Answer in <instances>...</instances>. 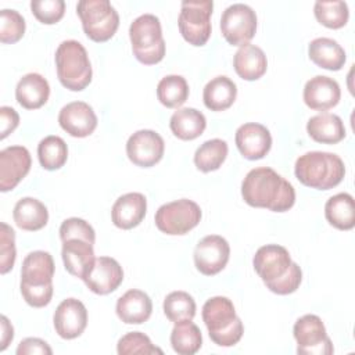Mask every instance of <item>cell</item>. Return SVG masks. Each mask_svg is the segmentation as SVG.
<instances>
[{"label":"cell","instance_id":"26","mask_svg":"<svg viewBox=\"0 0 355 355\" xmlns=\"http://www.w3.org/2000/svg\"><path fill=\"white\" fill-rule=\"evenodd\" d=\"M306 132L312 140L323 144H336L345 137L343 119L338 115L329 112H322L309 118Z\"/></svg>","mask_w":355,"mask_h":355},{"label":"cell","instance_id":"2","mask_svg":"<svg viewBox=\"0 0 355 355\" xmlns=\"http://www.w3.org/2000/svg\"><path fill=\"white\" fill-rule=\"evenodd\" d=\"M294 173L304 186L329 190L341 183L345 175V166L337 154L309 151L297 158Z\"/></svg>","mask_w":355,"mask_h":355},{"label":"cell","instance_id":"34","mask_svg":"<svg viewBox=\"0 0 355 355\" xmlns=\"http://www.w3.org/2000/svg\"><path fill=\"white\" fill-rule=\"evenodd\" d=\"M157 97L166 108H179L189 97V85L180 75H166L157 86Z\"/></svg>","mask_w":355,"mask_h":355},{"label":"cell","instance_id":"41","mask_svg":"<svg viewBox=\"0 0 355 355\" xmlns=\"http://www.w3.org/2000/svg\"><path fill=\"white\" fill-rule=\"evenodd\" d=\"M17 257L15 251V232L11 226L0 223V272L6 275L14 266Z\"/></svg>","mask_w":355,"mask_h":355},{"label":"cell","instance_id":"24","mask_svg":"<svg viewBox=\"0 0 355 355\" xmlns=\"http://www.w3.org/2000/svg\"><path fill=\"white\" fill-rule=\"evenodd\" d=\"M50 96L49 82L36 72L24 75L15 87V98L26 110H37L44 105Z\"/></svg>","mask_w":355,"mask_h":355},{"label":"cell","instance_id":"14","mask_svg":"<svg viewBox=\"0 0 355 355\" xmlns=\"http://www.w3.org/2000/svg\"><path fill=\"white\" fill-rule=\"evenodd\" d=\"M32 159L26 147L11 146L0 151V190L3 193L17 187V184L31 171Z\"/></svg>","mask_w":355,"mask_h":355},{"label":"cell","instance_id":"25","mask_svg":"<svg viewBox=\"0 0 355 355\" xmlns=\"http://www.w3.org/2000/svg\"><path fill=\"white\" fill-rule=\"evenodd\" d=\"M233 67L241 79L257 80L266 72L268 60L261 47L247 43L236 51Z\"/></svg>","mask_w":355,"mask_h":355},{"label":"cell","instance_id":"12","mask_svg":"<svg viewBox=\"0 0 355 355\" xmlns=\"http://www.w3.org/2000/svg\"><path fill=\"white\" fill-rule=\"evenodd\" d=\"M293 261L288 251L277 244H266L257 250L252 265L265 286L280 280L290 269Z\"/></svg>","mask_w":355,"mask_h":355},{"label":"cell","instance_id":"21","mask_svg":"<svg viewBox=\"0 0 355 355\" xmlns=\"http://www.w3.org/2000/svg\"><path fill=\"white\" fill-rule=\"evenodd\" d=\"M147 211V200L141 193H126L112 205V223L123 230H129L141 223Z\"/></svg>","mask_w":355,"mask_h":355},{"label":"cell","instance_id":"4","mask_svg":"<svg viewBox=\"0 0 355 355\" xmlns=\"http://www.w3.org/2000/svg\"><path fill=\"white\" fill-rule=\"evenodd\" d=\"M57 76L61 85L80 92L92 82V64L86 49L76 40H64L55 50Z\"/></svg>","mask_w":355,"mask_h":355},{"label":"cell","instance_id":"18","mask_svg":"<svg viewBox=\"0 0 355 355\" xmlns=\"http://www.w3.org/2000/svg\"><path fill=\"white\" fill-rule=\"evenodd\" d=\"M234 140L240 154L251 161L263 158L272 147V136L269 129L255 122L241 125L236 130Z\"/></svg>","mask_w":355,"mask_h":355},{"label":"cell","instance_id":"23","mask_svg":"<svg viewBox=\"0 0 355 355\" xmlns=\"http://www.w3.org/2000/svg\"><path fill=\"white\" fill-rule=\"evenodd\" d=\"M116 315L126 324H141L153 312L151 298L141 290L132 288L116 301Z\"/></svg>","mask_w":355,"mask_h":355},{"label":"cell","instance_id":"37","mask_svg":"<svg viewBox=\"0 0 355 355\" xmlns=\"http://www.w3.org/2000/svg\"><path fill=\"white\" fill-rule=\"evenodd\" d=\"M315 18L326 28L340 29L343 28L349 18L348 6L345 1H316L313 6Z\"/></svg>","mask_w":355,"mask_h":355},{"label":"cell","instance_id":"16","mask_svg":"<svg viewBox=\"0 0 355 355\" xmlns=\"http://www.w3.org/2000/svg\"><path fill=\"white\" fill-rule=\"evenodd\" d=\"M123 280L122 266L111 257H98L83 279L86 287L98 295L115 291Z\"/></svg>","mask_w":355,"mask_h":355},{"label":"cell","instance_id":"27","mask_svg":"<svg viewBox=\"0 0 355 355\" xmlns=\"http://www.w3.org/2000/svg\"><path fill=\"white\" fill-rule=\"evenodd\" d=\"M12 218L15 225L26 232H36L43 229L49 220V211L46 205L33 197H24L17 201Z\"/></svg>","mask_w":355,"mask_h":355},{"label":"cell","instance_id":"33","mask_svg":"<svg viewBox=\"0 0 355 355\" xmlns=\"http://www.w3.org/2000/svg\"><path fill=\"white\" fill-rule=\"evenodd\" d=\"M227 143L222 139L204 141L194 153V164L201 172H212L222 166L227 157Z\"/></svg>","mask_w":355,"mask_h":355},{"label":"cell","instance_id":"43","mask_svg":"<svg viewBox=\"0 0 355 355\" xmlns=\"http://www.w3.org/2000/svg\"><path fill=\"white\" fill-rule=\"evenodd\" d=\"M301 280H302V272H301V268L293 262L288 272L277 282H275L273 284L268 286V288L275 293V294H279V295H287V294H291L294 293L300 284H301Z\"/></svg>","mask_w":355,"mask_h":355},{"label":"cell","instance_id":"22","mask_svg":"<svg viewBox=\"0 0 355 355\" xmlns=\"http://www.w3.org/2000/svg\"><path fill=\"white\" fill-rule=\"evenodd\" d=\"M61 257L68 273L82 280L90 272L96 261L93 244L80 239L62 241Z\"/></svg>","mask_w":355,"mask_h":355},{"label":"cell","instance_id":"10","mask_svg":"<svg viewBox=\"0 0 355 355\" xmlns=\"http://www.w3.org/2000/svg\"><path fill=\"white\" fill-rule=\"evenodd\" d=\"M220 31L227 43L233 46L247 44L257 32V14L243 3L229 6L220 17Z\"/></svg>","mask_w":355,"mask_h":355},{"label":"cell","instance_id":"9","mask_svg":"<svg viewBox=\"0 0 355 355\" xmlns=\"http://www.w3.org/2000/svg\"><path fill=\"white\" fill-rule=\"evenodd\" d=\"M293 334L301 355H330L334 352L326 327L318 315H304L294 323Z\"/></svg>","mask_w":355,"mask_h":355},{"label":"cell","instance_id":"6","mask_svg":"<svg viewBox=\"0 0 355 355\" xmlns=\"http://www.w3.org/2000/svg\"><path fill=\"white\" fill-rule=\"evenodd\" d=\"M76 12L86 36L97 43L110 40L119 26V15L108 0H80Z\"/></svg>","mask_w":355,"mask_h":355},{"label":"cell","instance_id":"1","mask_svg":"<svg viewBox=\"0 0 355 355\" xmlns=\"http://www.w3.org/2000/svg\"><path fill=\"white\" fill-rule=\"evenodd\" d=\"M241 196L248 205L273 212L288 211L295 202L293 184L268 166L254 168L245 175Z\"/></svg>","mask_w":355,"mask_h":355},{"label":"cell","instance_id":"3","mask_svg":"<svg viewBox=\"0 0 355 355\" xmlns=\"http://www.w3.org/2000/svg\"><path fill=\"white\" fill-rule=\"evenodd\" d=\"M202 320L211 340L219 347H233L243 337V322L227 297L209 298L202 306Z\"/></svg>","mask_w":355,"mask_h":355},{"label":"cell","instance_id":"13","mask_svg":"<svg viewBox=\"0 0 355 355\" xmlns=\"http://www.w3.org/2000/svg\"><path fill=\"white\" fill-rule=\"evenodd\" d=\"M164 139L154 130L135 132L126 143V155L137 166L150 168L158 164L164 155Z\"/></svg>","mask_w":355,"mask_h":355},{"label":"cell","instance_id":"8","mask_svg":"<svg viewBox=\"0 0 355 355\" xmlns=\"http://www.w3.org/2000/svg\"><path fill=\"white\" fill-rule=\"evenodd\" d=\"M214 3L183 1L178 18L179 32L183 39L193 46H204L211 36V14Z\"/></svg>","mask_w":355,"mask_h":355},{"label":"cell","instance_id":"38","mask_svg":"<svg viewBox=\"0 0 355 355\" xmlns=\"http://www.w3.org/2000/svg\"><path fill=\"white\" fill-rule=\"evenodd\" d=\"M116 351L119 355H153L162 354V349L155 347L148 336L141 331H130L122 336L116 344Z\"/></svg>","mask_w":355,"mask_h":355},{"label":"cell","instance_id":"17","mask_svg":"<svg viewBox=\"0 0 355 355\" xmlns=\"http://www.w3.org/2000/svg\"><path fill=\"white\" fill-rule=\"evenodd\" d=\"M58 123L72 137H87L97 126V116L87 103L72 101L61 108Z\"/></svg>","mask_w":355,"mask_h":355},{"label":"cell","instance_id":"19","mask_svg":"<svg viewBox=\"0 0 355 355\" xmlns=\"http://www.w3.org/2000/svg\"><path fill=\"white\" fill-rule=\"evenodd\" d=\"M54 270L55 266L50 252L40 250L29 252L22 262L19 288L51 286Z\"/></svg>","mask_w":355,"mask_h":355},{"label":"cell","instance_id":"40","mask_svg":"<svg viewBox=\"0 0 355 355\" xmlns=\"http://www.w3.org/2000/svg\"><path fill=\"white\" fill-rule=\"evenodd\" d=\"M32 14L36 19L46 25L57 24L65 12L64 0H32L31 1Z\"/></svg>","mask_w":355,"mask_h":355},{"label":"cell","instance_id":"31","mask_svg":"<svg viewBox=\"0 0 355 355\" xmlns=\"http://www.w3.org/2000/svg\"><path fill=\"white\" fill-rule=\"evenodd\" d=\"M327 222L338 230H351L355 226L354 197L348 193H338L330 197L324 205Z\"/></svg>","mask_w":355,"mask_h":355},{"label":"cell","instance_id":"35","mask_svg":"<svg viewBox=\"0 0 355 355\" xmlns=\"http://www.w3.org/2000/svg\"><path fill=\"white\" fill-rule=\"evenodd\" d=\"M37 158L46 171L60 169L68 158L67 143L60 136H46L37 144Z\"/></svg>","mask_w":355,"mask_h":355},{"label":"cell","instance_id":"5","mask_svg":"<svg viewBox=\"0 0 355 355\" xmlns=\"http://www.w3.org/2000/svg\"><path fill=\"white\" fill-rule=\"evenodd\" d=\"M129 37L133 55L144 65H154L165 55V40L161 22L153 14L137 17L129 26Z\"/></svg>","mask_w":355,"mask_h":355},{"label":"cell","instance_id":"20","mask_svg":"<svg viewBox=\"0 0 355 355\" xmlns=\"http://www.w3.org/2000/svg\"><path fill=\"white\" fill-rule=\"evenodd\" d=\"M302 97L311 110L327 111L338 104L341 90L333 78L318 75L305 83Z\"/></svg>","mask_w":355,"mask_h":355},{"label":"cell","instance_id":"44","mask_svg":"<svg viewBox=\"0 0 355 355\" xmlns=\"http://www.w3.org/2000/svg\"><path fill=\"white\" fill-rule=\"evenodd\" d=\"M33 354L51 355L53 349L49 347V344L44 340H40L36 337H28L22 340L17 348V355H33Z\"/></svg>","mask_w":355,"mask_h":355},{"label":"cell","instance_id":"46","mask_svg":"<svg viewBox=\"0 0 355 355\" xmlns=\"http://www.w3.org/2000/svg\"><path fill=\"white\" fill-rule=\"evenodd\" d=\"M0 320H1V345H0V351H4L14 338V329H12L11 323L8 322V319L4 315L1 316Z\"/></svg>","mask_w":355,"mask_h":355},{"label":"cell","instance_id":"39","mask_svg":"<svg viewBox=\"0 0 355 355\" xmlns=\"http://www.w3.org/2000/svg\"><path fill=\"white\" fill-rule=\"evenodd\" d=\"M25 33V19L15 10H1L0 12V42L17 43Z\"/></svg>","mask_w":355,"mask_h":355},{"label":"cell","instance_id":"11","mask_svg":"<svg viewBox=\"0 0 355 355\" xmlns=\"http://www.w3.org/2000/svg\"><path fill=\"white\" fill-rule=\"evenodd\" d=\"M230 247L226 239L218 234H209L201 239L194 248V265L205 276L219 273L227 263Z\"/></svg>","mask_w":355,"mask_h":355},{"label":"cell","instance_id":"28","mask_svg":"<svg viewBox=\"0 0 355 355\" xmlns=\"http://www.w3.org/2000/svg\"><path fill=\"white\" fill-rule=\"evenodd\" d=\"M309 58L320 68L340 71L347 60L344 49L330 37L313 39L308 46Z\"/></svg>","mask_w":355,"mask_h":355},{"label":"cell","instance_id":"7","mask_svg":"<svg viewBox=\"0 0 355 355\" xmlns=\"http://www.w3.org/2000/svg\"><path fill=\"white\" fill-rule=\"evenodd\" d=\"M154 220L159 232L169 236H182L200 223L201 208L191 200L180 198L161 205Z\"/></svg>","mask_w":355,"mask_h":355},{"label":"cell","instance_id":"29","mask_svg":"<svg viewBox=\"0 0 355 355\" xmlns=\"http://www.w3.org/2000/svg\"><path fill=\"white\" fill-rule=\"evenodd\" d=\"M237 96L236 83L227 76H216L211 79L202 92V100L211 111H225L233 105Z\"/></svg>","mask_w":355,"mask_h":355},{"label":"cell","instance_id":"36","mask_svg":"<svg viewBox=\"0 0 355 355\" xmlns=\"http://www.w3.org/2000/svg\"><path fill=\"white\" fill-rule=\"evenodd\" d=\"M164 313L173 323L193 320L196 316V301L186 291H172L164 300Z\"/></svg>","mask_w":355,"mask_h":355},{"label":"cell","instance_id":"32","mask_svg":"<svg viewBox=\"0 0 355 355\" xmlns=\"http://www.w3.org/2000/svg\"><path fill=\"white\" fill-rule=\"evenodd\" d=\"M171 344L179 355L196 354L202 345V336L198 326L191 320L175 323L171 333Z\"/></svg>","mask_w":355,"mask_h":355},{"label":"cell","instance_id":"15","mask_svg":"<svg viewBox=\"0 0 355 355\" xmlns=\"http://www.w3.org/2000/svg\"><path fill=\"white\" fill-rule=\"evenodd\" d=\"M53 323L55 333L61 338L73 340L79 337L87 326V309L82 301L67 298L57 306Z\"/></svg>","mask_w":355,"mask_h":355},{"label":"cell","instance_id":"42","mask_svg":"<svg viewBox=\"0 0 355 355\" xmlns=\"http://www.w3.org/2000/svg\"><path fill=\"white\" fill-rule=\"evenodd\" d=\"M60 239L61 241L71 240V239H80L90 244L96 241L94 229L80 218H68L60 226Z\"/></svg>","mask_w":355,"mask_h":355},{"label":"cell","instance_id":"30","mask_svg":"<svg viewBox=\"0 0 355 355\" xmlns=\"http://www.w3.org/2000/svg\"><path fill=\"white\" fill-rule=\"evenodd\" d=\"M169 126L172 133L180 140H194L201 136L207 126L204 114L196 108H180L171 116Z\"/></svg>","mask_w":355,"mask_h":355},{"label":"cell","instance_id":"45","mask_svg":"<svg viewBox=\"0 0 355 355\" xmlns=\"http://www.w3.org/2000/svg\"><path fill=\"white\" fill-rule=\"evenodd\" d=\"M19 123L18 112L7 105L0 107V139H6Z\"/></svg>","mask_w":355,"mask_h":355}]
</instances>
